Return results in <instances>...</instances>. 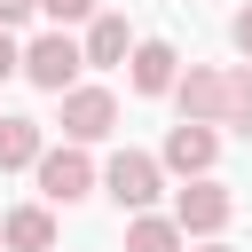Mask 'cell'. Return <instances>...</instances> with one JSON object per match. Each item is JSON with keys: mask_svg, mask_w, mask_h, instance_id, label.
I'll return each instance as SVG.
<instances>
[{"mask_svg": "<svg viewBox=\"0 0 252 252\" xmlns=\"http://www.w3.org/2000/svg\"><path fill=\"white\" fill-rule=\"evenodd\" d=\"M79 71H87V55H79V39H71V32H39V39L24 47V79H32L39 94L79 87Z\"/></svg>", "mask_w": 252, "mask_h": 252, "instance_id": "obj_1", "label": "cell"}, {"mask_svg": "<svg viewBox=\"0 0 252 252\" xmlns=\"http://www.w3.org/2000/svg\"><path fill=\"white\" fill-rule=\"evenodd\" d=\"M39 197L47 205H79V197H94V165H87V150L79 142H63V150H39Z\"/></svg>", "mask_w": 252, "mask_h": 252, "instance_id": "obj_2", "label": "cell"}, {"mask_svg": "<svg viewBox=\"0 0 252 252\" xmlns=\"http://www.w3.org/2000/svg\"><path fill=\"white\" fill-rule=\"evenodd\" d=\"M228 213H236V197H228L213 173H197V181L173 197V228H181V236H220V228H228Z\"/></svg>", "mask_w": 252, "mask_h": 252, "instance_id": "obj_3", "label": "cell"}, {"mask_svg": "<svg viewBox=\"0 0 252 252\" xmlns=\"http://www.w3.org/2000/svg\"><path fill=\"white\" fill-rule=\"evenodd\" d=\"M55 102H63V134H71V142H102V134L118 126V94H110V87H63Z\"/></svg>", "mask_w": 252, "mask_h": 252, "instance_id": "obj_4", "label": "cell"}, {"mask_svg": "<svg viewBox=\"0 0 252 252\" xmlns=\"http://www.w3.org/2000/svg\"><path fill=\"white\" fill-rule=\"evenodd\" d=\"M102 189H110L126 213H142V205L158 197V158H142V150H118V158H110V173H102Z\"/></svg>", "mask_w": 252, "mask_h": 252, "instance_id": "obj_5", "label": "cell"}, {"mask_svg": "<svg viewBox=\"0 0 252 252\" xmlns=\"http://www.w3.org/2000/svg\"><path fill=\"white\" fill-rule=\"evenodd\" d=\"M173 102H181L189 126H220V71H213V63H189V71L173 79Z\"/></svg>", "mask_w": 252, "mask_h": 252, "instance_id": "obj_6", "label": "cell"}, {"mask_svg": "<svg viewBox=\"0 0 252 252\" xmlns=\"http://www.w3.org/2000/svg\"><path fill=\"white\" fill-rule=\"evenodd\" d=\"M213 158H220V134H213V126H189V118H181V126L165 134V165H173V173L197 181V173H213Z\"/></svg>", "mask_w": 252, "mask_h": 252, "instance_id": "obj_7", "label": "cell"}, {"mask_svg": "<svg viewBox=\"0 0 252 252\" xmlns=\"http://www.w3.org/2000/svg\"><path fill=\"white\" fill-rule=\"evenodd\" d=\"M173 79H181V55L165 39H142L134 47V94H173Z\"/></svg>", "mask_w": 252, "mask_h": 252, "instance_id": "obj_8", "label": "cell"}, {"mask_svg": "<svg viewBox=\"0 0 252 252\" xmlns=\"http://www.w3.org/2000/svg\"><path fill=\"white\" fill-rule=\"evenodd\" d=\"M0 244H8V252H47V244H55V213H47V205H16V213L0 220Z\"/></svg>", "mask_w": 252, "mask_h": 252, "instance_id": "obj_9", "label": "cell"}, {"mask_svg": "<svg viewBox=\"0 0 252 252\" xmlns=\"http://www.w3.org/2000/svg\"><path fill=\"white\" fill-rule=\"evenodd\" d=\"M39 118H0V173H24V165H39Z\"/></svg>", "mask_w": 252, "mask_h": 252, "instance_id": "obj_10", "label": "cell"}, {"mask_svg": "<svg viewBox=\"0 0 252 252\" xmlns=\"http://www.w3.org/2000/svg\"><path fill=\"white\" fill-rule=\"evenodd\" d=\"M126 47H134V39H126V16H94V24H87V47H79V55L110 71V63H126Z\"/></svg>", "mask_w": 252, "mask_h": 252, "instance_id": "obj_11", "label": "cell"}, {"mask_svg": "<svg viewBox=\"0 0 252 252\" xmlns=\"http://www.w3.org/2000/svg\"><path fill=\"white\" fill-rule=\"evenodd\" d=\"M189 236L173 228V220H158V213H134L126 220V252H181Z\"/></svg>", "mask_w": 252, "mask_h": 252, "instance_id": "obj_12", "label": "cell"}, {"mask_svg": "<svg viewBox=\"0 0 252 252\" xmlns=\"http://www.w3.org/2000/svg\"><path fill=\"white\" fill-rule=\"evenodd\" d=\"M220 126L252 134V71H220Z\"/></svg>", "mask_w": 252, "mask_h": 252, "instance_id": "obj_13", "label": "cell"}, {"mask_svg": "<svg viewBox=\"0 0 252 252\" xmlns=\"http://www.w3.org/2000/svg\"><path fill=\"white\" fill-rule=\"evenodd\" d=\"M32 8H47V16H55V32H63V24H79V16H94V0H32Z\"/></svg>", "mask_w": 252, "mask_h": 252, "instance_id": "obj_14", "label": "cell"}, {"mask_svg": "<svg viewBox=\"0 0 252 252\" xmlns=\"http://www.w3.org/2000/svg\"><path fill=\"white\" fill-rule=\"evenodd\" d=\"M16 71H24V47H16L8 32H0V79H16Z\"/></svg>", "mask_w": 252, "mask_h": 252, "instance_id": "obj_15", "label": "cell"}, {"mask_svg": "<svg viewBox=\"0 0 252 252\" xmlns=\"http://www.w3.org/2000/svg\"><path fill=\"white\" fill-rule=\"evenodd\" d=\"M228 39H236V47L252 55V8H236V24H228Z\"/></svg>", "mask_w": 252, "mask_h": 252, "instance_id": "obj_16", "label": "cell"}, {"mask_svg": "<svg viewBox=\"0 0 252 252\" xmlns=\"http://www.w3.org/2000/svg\"><path fill=\"white\" fill-rule=\"evenodd\" d=\"M24 16H32V0H0V32H8V24H24Z\"/></svg>", "mask_w": 252, "mask_h": 252, "instance_id": "obj_17", "label": "cell"}, {"mask_svg": "<svg viewBox=\"0 0 252 252\" xmlns=\"http://www.w3.org/2000/svg\"><path fill=\"white\" fill-rule=\"evenodd\" d=\"M189 252H228V244H220V236H205V244H189Z\"/></svg>", "mask_w": 252, "mask_h": 252, "instance_id": "obj_18", "label": "cell"}]
</instances>
